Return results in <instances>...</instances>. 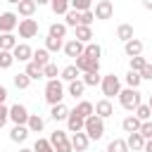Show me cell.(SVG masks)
Instances as JSON below:
<instances>
[{"label":"cell","mask_w":152,"mask_h":152,"mask_svg":"<svg viewBox=\"0 0 152 152\" xmlns=\"http://www.w3.org/2000/svg\"><path fill=\"white\" fill-rule=\"evenodd\" d=\"M76 66L81 69V74H88V71H100V59H93L88 57L86 52L81 57H76Z\"/></svg>","instance_id":"obj_10"},{"label":"cell","mask_w":152,"mask_h":152,"mask_svg":"<svg viewBox=\"0 0 152 152\" xmlns=\"http://www.w3.org/2000/svg\"><path fill=\"white\" fill-rule=\"evenodd\" d=\"M36 7H38L36 0H21V2L17 5V14L24 17V19H26V17H33V14H36Z\"/></svg>","instance_id":"obj_19"},{"label":"cell","mask_w":152,"mask_h":152,"mask_svg":"<svg viewBox=\"0 0 152 152\" xmlns=\"http://www.w3.org/2000/svg\"><path fill=\"white\" fill-rule=\"evenodd\" d=\"M83 52H86V43H81L78 38H71V40H66V43H64V55H66V57H71V59L81 57Z\"/></svg>","instance_id":"obj_9"},{"label":"cell","mask_w":152,"mask_h":152,"mask_svg":"<svg viewBox=\"0 0 152 152\" xmlns=\"http://www.w3.org/2000/svg\"><path fill=\"white\" fill-rule=\"evenodd\" d=\"M28 116H31V114H28V109H26L24 104L17 102V104L10 107V121H14V124H26Z\"/></svg>","instance_id":"obj_12"},{"label":"cell","mask_w":152,"mask_h":152,"mask_svg":"<svg viewBox=\"0 0 152 152\" xmlns=\"http://www.w3.org/2000/svg\"><path fill=\"white\" fill-rule=\"evenodd\" d=\"M116 38L124 40V43L131 40V38H135V36H133V26H131V24H119V26H116Z\"/></svg>","instance_id":"obj_29"},{"label":"cell","mask_w":152,"mask_h":152,"mask_svg":"<svg viewBox=\"0 0 152 152\" xmlns=\"http://www.w3.org/2000/svg\"><path fill=\"white\" fill-rule=\"evenodd\" d=\"M59 74H62V71L57 69V64H55V62H50V64H45V66H43V76H45L48 81H50V78H57Z\"/></svg>","instance_id":"obj_42"},{"label":"cell","mask_w":152,"mask_h":152,"mask_svg":"<svg viewBox=\"0 0 152 152\" xmlns=\"http://www.w3.org/2000/svg\"><path fill=\"white\" fill-rule=\"evenodd\" d=\"M83 83H86V88L100 86V83H102V76H100V71H88V74H83Z\"/></svg>","instance_id":"obj_36"},{"label":"cell","mask_w":152,"mask_h":152,"mask_svg":"<svg viewBox=\"0 0 152 152\" xmlns=\"http://www.w3.org/2000/svg\"><path fill=\"white\" fill-rule=\"evenodd\" d=\"M66 128H69V133L83 131V128H86V119H83L81 114H76V112L71 109V112H69V119H66Z\"/></svg>","instance_id":"obj_14"},{"label":"cell","mask_w":152,"mask_h":152,"mask_svg":"<svg viewBox=\"0 0 152 152\" xmlns=\"http://www.w3.org/2000/svg\"><path fill=\"white\" fill-rule=\"evenodd\" d=\"M69 112H71V109H69L64 102H57V104L50 107V116H52L55 121H66V119H69Z\"/></svg>","instance_id":"obj_17"},{"label":"cell","mask_w":152,"mask_h":152,"mask_svg":"<svg viewBox=\"0 0 152 152\" xmlns=\"http://www.w3.org/2000/svg\"><path fill=\"white\" fill-rule=\"evenodd\" d=\"M5 100H7V88L0 86V104H5Z\"/></svg>","instance_id":"obj_50"},{"label":"cell","mask_w":152,"mask_h":152,"mask_svg":"<svg viewBox=\"0 0 152 152\" xmlns=\"http://www.w3.org/2000/svg\"><path fill=\"white\" fill-rule=\"evenodd\" d=\"M126 142H128V150H133V152H142L145 150V138H142L140 131L138 133H128Z\"/></svg>","instance_id":"obj_18"},{"label":"cell","mask_w":152,"mask_h":152,"mask_svg":"<svg viewBox=\"0 0 152 152\" xmlns=\"http://www.w3.org/2000/svg\"><path fill=\"white\" fill-rule=\"evenodd\" d=\"M107 152H131L128 150V142L124 138H114L109 145H107Z\"/></svg>","instance_id":"obj_33"},{"label":"cell","mask_w":152,"mask_h":152,"mask_svg":"<svg viewBox=\"0 0 152 152\" xmlns=\"http://www.w3.org/2000/svg\"><path fill=\"white\" fill-rule=\"evenodd\" d=\"M50 10L55 12V14H66L69 10H71V0H50Z\"/></svg>","instance_id":"obj_24"},{"label":"cell","mask_w":152,"mask_h":152,"mask_svg":"<svg viewBox=\"0 0 152 152\" xmlns=\"http://www.w3.org/2000/svg\"><path fill=\"white\" fill-rule=\"evenodd\" d=\"M26 126H28V131H31V133H40V131L45 128V121H43V116L31 114V116H28V121H26Z\"/></svg>","instance_id":"obj_27"},{"label":"cell","mask_w":152,"mask_h":152,"mask_svg":"<svg viewBox=\"0 0 152 152\" xmlns=\"http://www.w3.org/2000/svg\"><path fill=\"white\" fill-rule=\"evenodd\" d=\"M17 48V36L14 33H0V50H14Z\"/></svg>","instance_id":"obj_31"},{"label":"cell","mask_w":152,"mask_h":152,"mask_svg":"<svg viewBox=\"0 0 152 152\" xmlns=\"http://www.w3.org/2000/svg\"><path fill=\"white\" fill-rule=\"evenodd\" d=\"M83 131L88 133V138H90V140H100V138L104 135V119H102V116H97V114L88 116V119H86V128H83Z\"/></svg>","instance_id":"obj_4"},{"label":"cell","mask_w":152,"mask_h":152,"mask_svg":"<svg viewBox=\"0 0 152 152\" xmlns=\"http://www.w3.org/2000/svg\"><path fill=\"white\" fill-rule=\"evenodd\" d=\"M33 62H36L38 66L50 64V50H48V48H38V50H33Z\"/></svg>","instance_id":"obj_25"},{"label":"cell","mask_w":152,"mask_h":152,"mask_svg":"<svg viewBox=\"0 0 152 152\" xmlns=\"http://www.w3.org/2000/svg\"><path fill=\"white\" fill-rule=\"evenodd\" d=\"M71 10H76V12L93 10V0H71Z\"/></svg>","instance_id":"obj_44"},{"label":"cell","mask_w":152,"mask_h":152,"mask_svg":"<svg viewBox=\"0 0 152 152\" xmlns=\"http://www.w3.org/2000/svg\"><path fill=\"white\" fill-rule=\"evenodd\" d=\"M19 152H33V150H28V147H21V150H19Z\"/></svg>","instance_id":"obj_55"},{"label":"cell","mask_w":152,"mask_h":152,"mask_svg":"<svg viewBox=\"0 0 152 152\" xmlns=\"http://www.w3.org/2000/svg\"><path fill=\"white\" fill-rule=\"evenodd\" d=\"M147 104H150V107H152V95H150V102H147Z\"/></svg>","instance_id":"obj_56"},{"label":"cell","mask_w":152,"mask_h":152,"mask_svg":"<svg viewBox=\"0 0 152 152\" xmlns=\"http://www.w3.org/2000/svg\"><path fill=\"white\" fill-rule=\"evenodd\" d=\"M64 24H66V26H71V28H76V26L81 24V12H76V10H69V12L64 14Z\"/></svg>","instance_id":"obj_38"},{"label":"cell","mask_w":152,"mask_h":152,"mask_svg":"<svg viewBox=\"0 0 152 152\" xmlns=\"http://www.w3.org/2000/svg\"><path fill=\"white\" fill-rule=\"evenodd\" d=\"M7 2H10V5H19L21 0H7Z\"/></svg>","instance_id":"obj_54"},{"label":"cell","mask_w":152,"mask_h":152,"mask_svg":"<svg viewBox=\"0 0 152 152\" xmlns=\"http://www.w3.org/2000/svg\"><path fill=\"white\" fill-rule=\"evenodd\" d=\"M86 55H88V57H93V59H100L102 48H100L97 43H86Z\"/></svg>","instance_id":"obj_43"},{"label":"cell","mask_w":152,"mask_h":152,"mask_svg":"<svg viewBox=\"0 0 152 152\" xmlns=\"http://www.w3.org/2000/svg\"><path fill=\"white\" fill-rule=\"evenodd\" d=\"M28 133H31V131H28L26 124H14V128L10 131V140H12V142H24V140L28 138Z\"/></svg>","instance_id":"obj_15"},{"label":"cell","mask_w":152,"mask_h":152,"mask_svg":"<svg viewBox=\"0 0 152 152\" xmlns=\"http://www.w3.org/2000/svg\"><path fill=\"white\" fill-rule=\"evenodd\" d=\"M100 88H102V95H104L107 100H112V97H119V93H121V81H119V76L107 74V76H102Z\"/></svg>","instance_id":"obj_3"},{"label":"cell","mask_w":152,"mask_h":152,"mask_svg":"<svg viewBox=\"0 0 152 152\" xmlns=\"http://www.w3.org/2000/svg\"><path fill=\"white\" fill-rule=\"evenodd\" d=\"M14 62H17V59H14L12 50H0V69H10Z\"/></svg>","instance_id":"obj_39"},{"label":"cell","mask_w":152,"mask_h":152,"mask_svg":"<svg viewBox=\"0 0 152 152\" xmlns=\"http://www.w3.org/2000/svg\"><path fill=\"white\" fill-rule=\"evenodd\" d=\"M12 55H14L17 62H31L33 59V48L28 43H17V48L12 50Z\"/></svg>","instance_id":"obj_11"},{"label":"cell","mask_w":152,"mask_h":152,"mask_svg":"<svg viewBox=\"0 0 152 152\" xmlns=\"http://www.w3.org/2000/svg\"><path fill=\"white\" fill-rule=\"evenodd\" d=\"M135 116H138L140 121H147V119H152V107H150V104H142V102H140V104L135 107Z\"/></svg>","instance_id":"obj_41"},{"label":"cell","mask_w":152,"mask_h":152,"mask_svg":"<svg viewBox=\"0 0 152 152\" xmlns=\"http://www.w3.org/2000/svg\"><path fill=\"white\" fill-rule=\"evenodd\" d=\"M7 119H10V107H5V104H0V128L7 124Z\"/></svg>","instance_id":"obj_48"},{"label":"cell","mask_w":152,"mask_h":152,"mask_svg":"<svg viewBox=\"0 0 152 152\" xmlns=\"http://www.w3.org/2000/svg\"><path fill=\"white\" fill-rule=\"evenodd\" d=\"M142 7L145 10H152V0H142Z\"/></svg>","instance_id":"obj_52"},{"label":"cell","mask_w":152,"mask_h":152,"mask_svg":"<svg viewBox=\"0 0 152 152\" xmlns=\"http://www.w3.org/2000/svg\"><path fill=\"white\" fill-rule=\"evenodd\" d=\"M19 36L21 38H33V36H38V21L36 19H31V17H26V19H19Z\"/></svg>","instance_id":"obj_8"},{"label":"cell","mask_w":152,"mask_h":152,"mask_svg":"<svg viewBox=\"0 0 152 152\" xmlns=\"http://www.w3.org/2000/svg\"><path fill=\"white\" fill-rule=\"evenodd\" d=\"M124 81H126V86H128V88H138V86L142 83V76H140V71L128 69V74L124 76Z\"/></svg>","instance_id":"obj_32"},{"label":"cell","mask_w":152,"mask_h":152,"mask_svg":"<svg viewBox=\"0 0 152 152\" xmlns=\"http://www.w3.org/2000/svg\"><path fill=\"white\" fill-rule=\"evenodd\" d=\"M140 126H142V121H140L135 114H128V116L121 121V128H124L126 133H138V131H140Z\"/></svg>","instance_id":"obj_21"},{"label":"cell","mask_w":152,"mask_h":152,"mask_svg":"<svg viewBox=\"0 0 152 152\" xmlns=\"http://www.w3.org/2000/svg\"><path fill=\"white\" fill-rule=\"evenodd\" d=\"M95 114H97V116H102V119H109V116L114 114V107H112V102H109L107 97L97 100V102H95Z\"/></svg>","instance_id":"obj_16"},{"label":"cell","mask_w":152,"mask_h":152,"mask_svg":"<svg viewBox=\"0 0 152 152\" xmlns=\"http://www.w3.org/2000/svg\"><path fill=\"white\" fill-rule=\"evenodd\" d=\"M93 21H95V12H93V10H86V12H81V24L90 26Z\"/></svg>","instance_id":"obj_46"},{"label":"cell","mask_w":152,"mask_h":152,"mask_svg":"<svg viewBox=\"0 0 152 152\" xmlns=\"http://www.w3.org/2000/svg\"><path fill=\"white\" fill-rule=\"evenodd\" d=\"M33 152H55V147H52L50 138H38L33 142Z\"/></svg>","instance_id":"obj_37"},{"label":"cell","mask_w":152,"mask_h":152,"mask_svg":"<svg viewBox=\"0 0 152 152\" xmlns=\"http://www.w3.org/2000/svg\"><path fill=\"white\" fill-rule=\"evenodd\" d=\"M93 12H95V19L107 21V19H112V17H114V5H112V0H97Z\"/></svg>","instance_id":"obj_6"},{"label":"cell","mask_w":152,"mask_h":152,"mask_svg":"<svg viewBox=\"0 0 152 152\" xmlns=\"http://www.w3.org/2000/svg\"><path fill=\"white\" fill-rule=\"evenodd\" d=\"M78 76H81V69H78L76 64L64 66V69H62V74H59V78H62V81H66V83H69V81H76Z\"/></svg>","instance_id":"obj_22"},{"label":"cell","mask_w":152,"mask_h":152,"mask_svg":"<svg viewBox=\"0 0 152 152\" xmlns=\"http://www.w3.org/2000/svg\"><path fill=\"white\" fill-rule=\"evenodd\" d=\"M19 26V14L17 12H2L0 14V33H12Z\"/></svg>","instance_id":"obj_7"},{"label":"cell","mask_w":152,"mask_h":152,"mask_svg":"<svg viewBox=\"0 0 152 152\" xmlns=\"http://www.w3.org/2000/svg\"><path fill=\"white\" fill-rule=\"evenodd\" d=\"M36 2H38V7L40 5H50V0H36Z\"/></svg>","instance_id":"obj_53"},{"label":"cell","mask_w":152,"mask_h":152,"mask_svg":"<svg viewBox=\"0 0 152 152\" xmlns=\"http://www.w3.org/2000/svg\"><path fill=\"white\" fill-rule=\"evenodd\" d=\"M124 52H126L128 57H138V55H142V40H138V38L126 40V43H124Z\"/></svg>","instance_id":"obj_20"},{"label":"cell","mask_w":152,"mask_h":152,"mask_svg":"<svg viewBox=\"0 0 152 152\" xmlns=\"http://www.w3.org/2000/svg\"><path fill=\"white\" fill-rule=\"evenodd\" d=\"M66 24H59V21H55V24H50V28H48V36H55V38H64L66 36Z\"/></svg>","instance_id":"obj_34"},{"label":"cell","mask_w":152,"mask_h":152,"mask_svg":"<svg viewBox=\"0 0 152 152\" xmlns=\"http://www.w3.org/2000/svg\"><path fill=\"white\" fill-rule=\"evenodd\" d=\"M24 71H26V74L31 76V81H38V78H45V76H43V66H38V64H36L33 59H31V62H26V69H24Z\"/></svg>","instance_id":"obj_30"},{"label":"cell","mask_w":152,"mask_h":152,"mask_svg":"<svg viewBox=\"0 0 152 152\" xmlns=\"http://www.w3.org/2000/svg\"><path fill=\"white\" fill-rule=\"evenodd\" d=\"M83 90H86V83H83V78L69 81V88H66V93H69L71 97H81V95H83Z\"/></svg>","instance_id":"obj_26"},{"label":"cell","mask_w":152,"mask_h":152,"mask_svg":"<svg viewBox=\"0 0 152 152\" xmlns=\"http://www.w3.org/2000/svg\"><path fill=\"white\" fill-rule=\"evenodd\" d=\"M50 142L55 147V152H74V145H71V138L66 135V131H55L50 135Z\"/></svg>","instance_id":"obj_5"},{"label":"cell","mask_w":152,"mask_h":152,"mask_svg":"<svg viewBox=\"0 0 152 152\" xmlns=\"http://www.w3.org/2000/svg\"><path fill=\"white\" fill-rule=\"evenodd\" d=\"M140 76H142V81H145V78H147V81H152V64H150V62H147V64L142 66V71H140Z\"/></svg>","instance_id":"obj_49"},{"label":"cell","mask_w":152,"mask_h":152,"mask_svg":"<svg viewBox=\"0 0 152 152\" xmlns=\"http://www.w3.org/2000/svg\"><path fill=\"white\" fill-rule=\"evenodd\" d=\"M119 104L124 107V109H128V112H135V107L140 104V93H138V88H121V93H119Z\"/></svg>","instance_id":"obj_2"},{"label":"cell","mask_w":152,"mask_h":152,"mask_svg":"<svg viewBox=\"0 0 152 152\" xmlns=\"http://www.w3.org/2000/svg\"><path fill=\"white\" fill-rule=\"evenodd\" d=\"M140 133H142V138H145V140H150V138H152V121H150V119H147V121H142Z\"/></svg>","instance_id":"obj_47"},{"label":"cell","mask_w":152,"mask_h":152,"mask_svg":"<svg viewBox=\"0 0 152 152\" xmlns=\"http://www.w3.org/2000/svg\"><path fill=\"white\" fill-rule=\"evenodd\" d=\"M62 100H64V83L59 78H50L45 83V102L52 107V104H57Z\"/></svg>","instance_id":"obj_1"},{"label":"cell","mask_w":152,"mask_h":152,"mask_svg":"<svg viewBox=\"0 0 152 152\" xmlns=\"http://www.w3.org/2000/svg\"><path fill=\"white\" fill-rule=\"evenodd\" d=\"M71 145H74V150H76V152H86V150H88V145H90L88 133H86V131H76V133H71Z\"/></svg>","instance_id":"obj_13"},{"label":"cell","mask_w":152,"mask_h":152,"mask_svg":"<svg viewBox=\"0 0 152 152\" xmlns=\"http://www.w3.org/2000/svg\"><path fill=\"white\" fill-rule=\"evenodd\" d=\"M76 114H81L83 119H88V116H93L95 114V104L93 102H88V100H81L78 104H76V109H74Z\"/></svg>","instance_id":"obj_23"},{"label":"cell","mask_w":152,"mask_h":152,"mask_svg":"<svg viewBox=\"0 0 152 152\" xmlns=\"http://www.w3.org/2000/svg\"><path fill=\"white\" fill-rule=\"evenodd\" d=\"M45 48L50 52H59V50H64V40L62 38H55V36H48L45 38Z\"/></svg>","instance_id":"obj_35"},{"label":"cell","mask_w":152,"mask_h":152,"mask_svg":"<svg viewBox=\"0 0 152 152\" xmlns=\"http://www.w3.org/2000/svg\"><path fill=\"white\" fill-rule=\"evenodd\" d=\"M147 64V59L142 57V55H138V57H131V69L133 71H142V66Z\"/></svg>","instance_id":"obj_45"},{"label":"cell","mask_w":152,"mask_h":152,"mask_svg":"<svg viewBox=\"0 0 152 152\" xmlns=\"http://www.w3.org/2000/svg\"><path fill=\"white\" fill-rule=\"evenodd\" d=\"M14 86H17L19 90H26V88L31 86V76H28L26 71H21V74H17V76H14Z\"/></svg>","instance_id":"obj_40"},{"label":"cell","mask_w":152,"mask_h":152,"mask_svg":"<svg viewBox=\"0 0 152 152\" xmlns=\"http://www.w3.org/2000/svg\"><path fill=\"white\" fill-rule=\"evenodd\" d=\"M142 152H152V138L145 140V150H142Z\"/></svg>","instance_id":"obj_51"},{"label":"cell","mask_w":152,"mask_h":152,"mask_svg":"<svg viewBox=\"0 0 152 152\" xmlns=\"http://www.w3.org/2000/svg\"><path fill=\"white\" fill-rule=\"evenodd\" d=\"M76 38H78L81 43H90V40H93V28L86 26V24H78V26H76Z\"/></svg>","instance_id":"obj_28"}]
</instances>
